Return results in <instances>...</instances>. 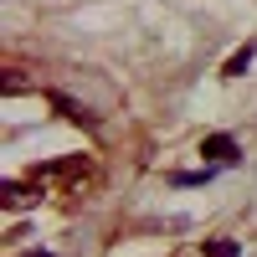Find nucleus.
<instances>
[{"mask_svg": "<svg viewBox=\"0 0 257 257\" xmlns=\"http://www.w3.org/2000/svg\"><path fill=\"white\" fill-rule=\"evenodd\" d=\"M206 257H242V247L231 242V237H211L206 242Z\"/></svg>", "mask_w": 257, "mask_h": 257, "instance_id": "5", "label": "nucleus"}, {"mask_svg": "<svg viewBox=\"0 0 257 257\" xmlns=\"http://www.w3.org/2000/svg\"><path fill=\"white\" fill-rule=\"evenodd\" d=\"M201 160H206V165H237L242 149H237L231 134H206V139H201Z\"/></svg>", "mask_w": 257, "mask_h": 257, "instance_id": "1", "label": "nucleus"}, {"mask_svg": "<svg viewBox=\"0 0 257 257\" xmlns=\"http://www.w3.org/2000/svg\"><path fill=\"white\" fill-rule=\"evenodd\" d=\"M36 190H41V185H36ZM36 190H31L26 180H6V185H0V201H6L11 211H26V201L36 196Z\"/></svg>", "mask_w": 257, "mask_h": 257, "instance_id": "2", "label": "nucleus"}, {"mask_svg": "<svg viewBox=\"0 0 257 257\" xmlns=\"http://www.w3.org/2000/svg\"><path fill=\"white\" fill-rule=\"evenodd\" d=\"M252 57H257V47H252V41H242V47H237V52L226 57V67H221V77H242V72L252 67Z\"/></svg>", "mask_w": 257, "mask_h": 257, "instance_id": "3", "label": "nucleus"}, {"mask_svg": "<svg viewBox=\"0 0 257 257\" xmlns=\"http://www.w3.org/2000/svg\"><path fill=\"white\" fill-rule=\"evenodd\" d=\"M216 170H221V165H206V170H190V175H170V185H175V190H190V185H211V180H216Z\"/></svg>", "mask_w": 257, "mask_h": 257, "instance_id": "4", "label": "nucleus"}, {"mask_svg": "<svg viewBox=\"0 0 257 257\" xmlns=\"http://www.w3.org/2000/svg\"><path fill=\"white\" fill-rule=\"evenodd\" d=\"M26 257H57V252H26Z\"/></svg>", "mask_w": 257, "mask_h": 257, "instance_id": "6", "label": "nucleus"}]
</instances>
